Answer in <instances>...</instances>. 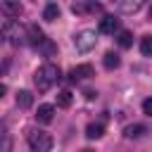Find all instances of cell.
<instances>
[{
    "label": "cell",
    "mask_w": 152,
    "mask_h": 152,
    "mask_svg": "<svg viewBox=\"0 0 152 152\" xmlns=\"http://www.w3.org/2000/svg\"><path fill=\"white\" fill-rule=\"evenodd\" d=\"M81 152H93V150H81Z\"/></svg>",
    "instance_id": "23"
},
{
    "label": "cell",
    "mask_w": 152,
    "mask_h": 152,
    "mask_svg": "<svg viewBox=\"0 0 152 152\" xmlns=\"http://www.w3.org/2000/svg\"><path fill=\"white\" fill-rule=\"evenodd\" d=\"M21 2H14V0H2L0 2V12H5L7 17H19L21 14Z\"/></svg>",
    "instance_id": "9"
},
{
    "label": "cell",
    "mask_w": 152,
    "mask_h": 152,
    "mask_svg": "<svg viewBox=\"0 0 152 152\" xmlns=\"http://www.w3.org/2000/svg\"><path fill=\"white\" fill-rule=\"evenodd\" d=\"M36 119H38L40 124H50V121L55 119V107H52V104H40L38 112H36Z\"/></svg>",
    "instance_id": "10"
},
{
    "label": "cell",
    "mask_w": 152,
    "mask_h": 152,
    "mask_svg": "<svg viewBox=\"0 0 152 152\" xmlns=\"http://www.w3.org/2000/svg\"><path fill=\"white\" fill-rule=\"evenodd\" d=\"M102 64H104V69H109V71H112V69H119V64H121V57H119L116 52H112V50H109V52H104V59H102Z\"/></svg>",
    "instance_id": "11"
},
{
    "label": "cell",
    "mask_w": 152,
    "mask_h": 152,
    "mask_svg": "<svg viewBox=\"0 0 152 152\" xmlns=\"http://www.w3.org/2000/svg\"><path fill=\"white\" fill-rule=\"evenodd\" d=\"M71 12L74 14H88V12H102L100 2H71Z\"/></svg>",
    "instance_id": "7"
},
{
    "label": "cell",
    "mask_w": 152,
    "mask_h": 152,
    "mask_svg": "<svg viewBox=\"0 0 152 152\" xmlns=\"http://www.w3.org/2000/svg\"><path fill=\"white\" fill-rule=\"evenodd\" d=\"M150 19H152V7H150Z\"/></svg>",
    "instance_id": "24"
},
{
    "label": "cell",
    "mask_w": 152,
    "mask_h": 152,
    "mask_svg": "<svg viewBox=\"0 0 152 152\" xmlns=\"http://www.w3.org/2000/svg\"><path fill=\"white\" fill-rule=\"evenodd\" d=\"M2 38L10 43V45H19L21 43V28H19V24L14 21V19H5L2 21Z\"/></svg>",
    "instance_id": "3"
},
{
    "label": "cell",
    "mask_w": 152,
    "mask_h": 152,
    "mask_svg": "<svg viewBox=\"0 0 152 152\" xmlns=\"http://www.w3.org/2000/svg\"><path fill=\"white\" fill-rule=\"evenodd\" d=\"M57 17H59V7H57L55 2H48L45 10H43V19H45V21H55Z\"/></svg>",
    "instance_id": "15"
},
{
    "label": "cell",
    "mask_w": 152,
    "mask_h": 152,
    "mask_svg": "<svg viewBox=\"0 0 152 152\" xmlns=\"http://www.w3.org/2000/svg\"><path fill=\"white\" fill-rule=\"evenodd\" d=\"M140 52H142L145 57H152V36H145V38L140 40Z\"/></svg>",
    "instance_id": "18"
},
{
    "label": "cell",
    "mask_w": 152,
    "mask_h": 152,
    "mask_svg": "<svg viewBox=\"0 0 152 152\" xmlns=\"http://www.w3.org/2000/svg\"><path fill=\"white\" fill-rule=\"evenodd\" d=\"M145 133H147V126H142V124H133V126H128V128L124 131L126 138H142Z\"/></svg>",
    "instance_id": "14"
},
{
    "label": "cell",
    "mask_w": 152,
    "mask_h": 152,
    "mask_svg": "<svg viewBox=\"0 0 152 152\" xmlns=\"http://www.w3.org/2000/svg\"><path fill=\"white\" fill-rule=\"evenodd\" d=\"M116 40H119L121 48H131V45H133V33H131V31H121Z\"/></svg>",
    "instance_id": "17"
},
{
    "label": "cell",
    "mask_w": 152,
    "mask_h": 152,
    "mask_svg": "<svg viewBox=\"0 0 152 152\" xmlns=\"http://www.w3.org/2000/svg\"><path fill=\"white\" fill-rule=\"evenodd\" d=\"M26 140H28V147L33 152H50L52 150V135L48 131H38V128H31L26 133Z\"/></svg>",
    "instance_id": "2"
},
{
    "label": "cell",
    "mask_w": 152,
    "mask_h": 152,
    "mask_svg": "<svg viewBox=\"0 0 152 152\" xmlns=\"http://www.w3.org/2000/svg\"><path fill=\"white\" fill-rule=\"evenodd\" d=\"M26 38H28V43L36 45V48H40V45L48 40V38L43 36V31H40L36 24H28V26H26Z\"/></svg>",
    "instance_id": "6"
},
{
    "label": "cell",
    "mask_w": 152,
    "mask_h": 152,
    "mask_svg": "<svg viewBox=\"0 0 152 152\" xmlns=\"http://www.w3.org/2000/svg\"><path fill=\"white\" fill-rule=\"evenodd\" d=\"M62 78V74H59V66L57 64H43L38 71H36V76H33V83H36V88H38V93H48L57 81Z\"/></svg>",
    "instance_id": "1"
},
{
    "label": "cell",
    "mask_w": 152,
    "mask_h": 152,
    "mask_svg": "<svg viewBox=\"0 0 152 152\" xmlns=\"http://www.w3.org/2000/svg\"><path fill=\"white\" fill-rule=\"evenodd\" d=\"M90 76H95V69L90 66V64H78V66H74L71 71H69V78L76 83V81H83V78H90Z\"/></svg>",
    "instance_id": "5"
},
{
    "label": "cell",
    "mask_w": 152,
    "mask_h": 152,
    "mask_svg": "<svg viewBox=\"0 0 152 152\" xmlns=\"http://www.w3.org/2000/svg\"><path fill=\"white\" fill-rule=\"evenodd\" d=\"M10 147H12L10 135H7V133H2V152H10Z\"/></svg>",
    "instance_id": "21"
},
{
    "label": "cell",
    "mask_w": 152,
    "mask_h": 152,
    "mask_svg": "<svg viewBox=\"0 0 152 152\" xmlns=\"http://www.w3.org/2000/svg\"><path fill=\"white\" fill-rule=\"evenodd\" d=\"M116 26H119V19L112 17V14H104V17L100 19V24H97V31H100V33H114Z\"/></svg>",
    "instance_id": "8"
},
{
    "label": "cell",
    "mask_w": 152,
    "mask_h": 152,
    "mask_svg": "<svg viewBox=\"0 0 152 152\" xmlns=\"http://www.w3.org/2000/svg\"><path fill=\"white\" fill-rule=\"evenodd\" d=\"M102 133H104V126L102 124H88L86 126V138H90V140L102 138Z\"/></svg>",
    "instance_id": "13"
},
{
    "label": "cell",
    "mask_w": 152,
    "mask_h": 152,
    "mask_svg": "<svg viewBox=\"0 0 152 152\" xmlns=\"http://www.w3.org/2000/svg\"><path fill=\"white\" fill-rule=\"evenodd\" d=\"M142 112H145V114H150V116H152V97H147V100H145V102H142Z\"/></svg>",
    "instance_id": "22"
},
{
    "label": "cell",
    "mask_w": 152,
    "mask_h": 152,
    "mask_svg": "<svg viewBox=\"0 0 152 152\" xmlns=\"http://www.w3.org/2000/svg\"><path fill=\"white\" fill-rule=\"evenodd\" d=\"M71 100H74V97H71V93H69V90L57 93V104H59V107H64V109H66V107H71Z\"/></svg>",
    "instance_id": "16"
},
{
    "label": "cell",
    "mask_w": 152,
    "mask_h": 152,
    "mask_svg": "<svg viewBox=\"0 0 152 152\" xmlns=\"http://www.w3.org/2000/svg\"><path fill=\"white\" fill-rule=\"evenodd\" d=\"M31 104H33V95H31L28 90H19V93H17V107L28 109Z\"/></svg>",
    "instance_id": "12"
},
{
    "label": "cell",
    "mask_w": 152,
    "mask_h": 152,
    "mask_svg": "<svg viewBox=\"0 0 152 152\" xmlns=\"http://www.w3.org/2000/svg\"><path fill=\"white\" fill-rule=\"evenodd\" d=\"M140 7H142L140 0H135V2H119V10L121 12H138Z\"/></svg>",
    "instance_id": "19"
},
{
    "label": "cell",
    "mask_w": 152,
    "mask_h": 152,
    "mask_svg": "<svg viewBox=\"0 0 152 152\" xmlns=\"http://www.w3.org/2000/svg\"><path fill=\"white\" fill-rule=\"evenodd\" d=\"M95 43H97L95 31H88V28H86V31H78V33L74 36V45H76L78 52H88V50H93Z\"/></svg>",
    "instance_id": "4"
},
{
    "label": "cell",
    "mask_w": 152,
    "mask_h": 152,
    "mask_svg": "<svg viewBox=\"0 0 152 152\" xmlns=\"http://www.w3.org/2000/svg\"><path fill=\"white\" fill-rule=\"evenodd\" d=\"M40 48H43V52H45V55H52V52H57V45H55V43H50V40H45Z\"/></svg>",
    "instance_id": "20"
}]
</instances>
